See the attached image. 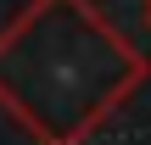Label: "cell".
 <instances>
[{"label":"cell","instance_id":"cell-1","mask_svg":"<svg viewBox=\"0 0 151 145\" xmlns=\"http://www.w3.org/2000/svg\"><path fill=\"white\" fill-rule=\"evenodd\" d=\"M146 78V56L90 0H34L0 34V106L39 145H84Z\"/></svg>","mask_w":151,"mask_h":145},{"label":"cell","instance_id":"cell-2","mask_svg":"<svg viewBox=\"0 0 151 145\" xmlns=\"http://www.w3.org/2000/svg\"><path fill=\"white\" fill-rule=\"evenodd\" d=\"M146 17H151V0H146Z\"/></svg>","mask_w":151,"mask_h":145}]
</instances>
